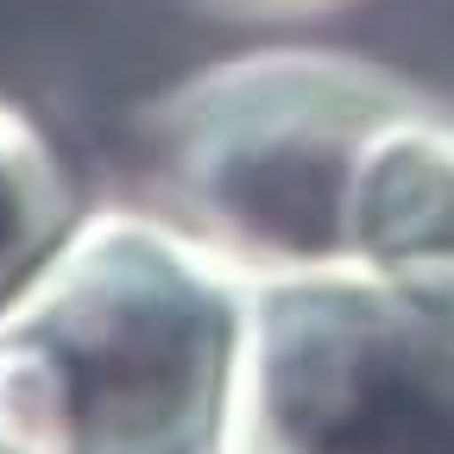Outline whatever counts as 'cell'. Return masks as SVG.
<instances>
[{"label": "cell", "mask_w": 454, "mask_h": 454, "mask_svg": "<svg viewBox=\"0 0 454 454\" xmlns=\"http://www.w3.org/2000/svg\"><path fill=\"white\" fill-rule=\"evenodd\" d=\"M0 454H89L57 360L7 322H0Z\"/></svg>", "instance_id": "6"}, {"label": "cell", "mask_w": 454, "mask_h": 454, "mask_svg": "<svg viewBox=\"0 0 454 454\" xmlns=\"http://www.w3.org/2000/svg\"><path fill=\"white\" fill-rule=\"evenodd\" d=\"M89 215L57 133L13 95H0V322L20 309L38 271Z\"/></svg>", "instance_id": "5"}, {"label": "cell", "mask_w": 454, "mask_h": 454, "mask_svg": "<svg viewBox=\"0 0 454 454\" xmlns=\"http://www.w3.org/2000/svg\"><path fill=\"white\" fill-rule=\"evenodd\" d=\"M221 454H454V303L348 265L247 278Z\"/></svg>", "instance_id": "3"}, {"label": "cell", "mask_w": 454, "mask_h": 454, "mask_svg": "<svg viewBox=\"0 0 454 454\" xmlns=\"http://www.w3.org/2000/svg\"><path fill=\"white\" fill-rule=\"evenodd\" d=\"M404 70L328 44L234 51L139 107L152 208L240 278L334 271L366 139L423 107Z\"/></svg>", "instance_id": "1"}, {"label": "cell", "mask_w": 454, "mask_h": 454, "mask_svg": "<svg viewBox=\"0 0 454 454\" xmlns=\"http://www.w3.org/2000/svg\"><path fill=\"white\" fill-rule=\"evenodd\" d=\"M340 259L379 284L454 303V107L442 95L366 139Z\"/></svg>", "instance_id": "4"}, {"label": "cell", "mask_w": 454, "mask_h": 454, "mask_svg": "<svg viewBox=\"0 0 454 454\" xmlns=\"http://www.w3.org/2000/svg\"><path fill=\"white\" fill-rule=\"evenodd\" d=\"M7 328L57 360L89 454H221L247 278L158 208H89Z\"/></svg>", "instance_id": "2"}]
</instances>
